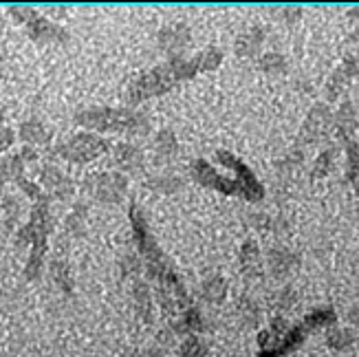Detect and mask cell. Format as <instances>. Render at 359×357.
I'll list each match as a JSON object with an SVG mask.
<instances>
[{
  "label": "cell",
  "instance_id": "6da1fadb",
  "mask_svg": "<svg viewBox=\"0 0 359 357\" xmlns=\"http://www.w3.org/2000/svg\"><path fill=\"white\" fill-rule=\"evenodd\" d=\"M221 62H223V53L216 49L203 51L192 60L175 58V60H170L168 65H161L157 69L144 73L142 77H137V80L128 86L126 97L130 104H139L150 97L163 95V93H168L175 84L192 80V77L201 71H212L221 65Z\"/></svg>",
  "mask_w": 359,
  "mask_h": 357
},
{
  "label": "cell",
  "instance_id": "7a4b0ae2",
  "mask_svg": "<svg viewBox=\"0 0 359 357\" xmlns=\"http://www.w3.org/2000/svg\"><path fill=\"white\" fill-rule=\"evenodd\" d=\"M75 123L95 130V133H117V135H146L150 130V121L144 113L130 108H86L75 115Z\"/></svg>",
  "mask_w": 359,
  "mask_h": 357
},
{
  "label": "cell",
  "instance_id": "3957f363",
  "mask_svg": "<svg viewBox=\"0 0 359 357\" xmlns=\"http://www.w3.org/2000/svg\"><path fill=\"white\" fill-rule=\"evenodd\" d=\"M49 196L44 192L34 201V208H31V219L29 223L18 231V243L29 245L31 254L27 260L25 274L29 281H36L42 269V260L46 254V238H49V231L53 227L51 223V212H49Z\"/></svg>",
  "mask_w": 359,
  "mask_h": 357
},
{
  "label": "cell",
  "instance_id": "277c9868",
  "mask_svg": "<svg viewBox=\"0 0 359 357\" xmlns=\"http://www.w3.org/2000/svg\"><path fill=\"white\" fill-rule=\"evenodd\" d=\"M111 148H113V144L100 135L77 133L71 139H67L65 144H60L55 148V152H57V157L67 159L71 163H88L93 159L102 157V154L108 152Z\"/></svg>",
  "mask_w": 359,
  "mask_h": 357
},
{
  "label": "cell",
  "instance_id": "5b68a950",
  "mask_svg": "<svg viewBox=\"0 0 359 357\" xmlns=\"http://www.w3.org/2000/svg\"><path fill=\"white\" fill-rule=\"evenodd\" d=\"M86 190L106 206H117L126 196L128 179L119 173H100L86 179Z\"/></svg>",
  "mask_w": 359,
  "mask_h": 357
},
{
  "label": "cell",
  "instance_id": "8992f818",
  "mask_svg": "<svg viewBox=\"0 0 359 357\" xmlns=\"http://www.w3.org/2000/svg\"><path fill=\"white\" fill-rule=\"evenodd\" d=\"M216 159H218V163H223L225 168L233 170V175H236V181L241 185V196L245 201H252V203H256V201H262V196H264L262 183L256 179V175L238 157H233V152L218 150L216 152Z\"/></svg>",
  "mask_w": 359,
  "mask_h": 357
},
{
  "label": "cell",
  "instance_id": "52a82bcc",
  "mask_svg": "<svg viewBox=\"0 0 359 357\" xmlns=\"http://www.w3.org/2000/svg\"><path fill=\"white\" fill-rule=\"evenodd\" d=\"M192 175L203 185V188H210V190L223 192V194H229V196H241V185H238V181L218 175L205 159H198V161L192 163Z\"/></svg>",
  "mask_w": 359,
  "mask_h": 357
},
{
  "label": "cell",
  "instance_id": "ba28073f",
  "mask_svg": "<svg viewBox=\"0 0 359 357\" xmlns=\"http://www.w3.org/2000/svg\"><path fill=\"white\" fill-rule=\"evenodd\" d=\"M27 34L31 36V40H36L40 44H46V42H67L69 40V34L62 27L53 25L51 20L42 18V15H36L34 20L27 22Z\"/></svg>",
  "mask_w": 359,
  "mask_h": 357
},
{
  "label": "cell",
  "instance_id": "9c48e42d",
  "mask_svg": "<svg viewBox=\"0 0 359 357\" xmlns=\"http://www.w3.org/2000/svg\"><path fill=\"white\" fill-rule=\"evenodd\" d=\"M326 121H329V108H326V106H316L313 111H311V115L306 117V121H304L302 133H300V142H304V144L316 142V139L322 135Z\"/></svg>",
  "mask_w": 359,
  "mask_h": 357
},
{
  "label": "cell",
  "instance_id": "30bf717a",
  "mask_svg": "<svg viewBox=\"0 0 359 357\" xmlns=\"http://www.w3.org/2000/svg\"><path fill=\"white\" fill-rule=\"evenodd\" d=\"M31 159H36V154H34V150H31V148H25L18 154H11V157H7L3 163H0V183L9 181V179L18 181L25 163L31 161Z\"/></svg>",
  "mask_w": 359,
  "mask_h": 357
},
{
  "label": "cell",
  "instance_id": "8fae6325",
  "mask_svg": "<svg viewBox=\"0 0 359 357\" xmlns=\"http://www.w3.org/2000/svg\"><path fill=\"white\" fill-rule=\"evenodd\" d=\"M357 75H359V60L346 58V62L339 67V71H335V75L331 77V82H329V97L335 100L339 93L344 90V86L348 84L351 77H357Z\"/></svg>",
  "mask_w": 359,
  "mask_h": 357
},
{
  "label": "cell",
  "instance_id": "7c38bea8",
  "mask_svg": "<svg viewBox=\"0 0 359 357\" xmlns=\"http://www.w3.org/2000/svg\"><path fill=\"white\" fill-rule=\"evenodd\" d=\"M40 181L44 188H49V192H53V196H57V198H67L73 192L71 181L65 175H60L55 168H44L40 175Z\"/></svg>",
  "mask_w": 359,
  "mask_h": 357
},
{
  "label": "cell",
  "instance_id": "4fadbf2b",
  "mask_svg": "<svg viewBox=\"0 0 359 357\" xmlns=\"http://www.w3.org/2000/svg\"><path fill=\"white\" fill-rule=\"evenodd\" d=\"M241 267L247 278L260 276V252L254 241H245V245L241 247Z\"/></svg>",
  "mask_w": 359,
  "mask_h": 357
},
{
  "label": "cell",
  "instance_id": "5bb4252c",
  "mask_svg": "<svg viewBox=\"0 0 359 357\" xmlns=\"http://www.w3.org/2000/svg\"><path fill=\"white\" fill-rule=\"evenodd\" d=\"M306 327L300 322V324H295V327H291V329H287V333H285V337L280 339V344L276 346V351H278V355L280 357H285V355H289L291 351H295L298 349L304 339H306Z\"/></svg>",
  "mask_w": 359,
  "mask_h": 357
},
{
  "label": "cell",
  "instance_id": "9a60e30c",
  "mask_svg": "<svg viewBox=\"0 0 359 357\" xmlns=\"http://www.w3.org/2000/svg\"><path fill=\"white\" fill-rule=\"evenodd\" d=\"M115 159H117V166L123 168V170H139L144 163V154L139 148L130 146V144H119L115 148Z\"/></svg>",
  "mask_w": 359,
  "mask_h": 357
},
{
  "label": "cell",
  "instance_id": "2e32d148",
  "mask_svg": "<svg viewBox=\"0 0 359 357\" xmlns=\"http://www.w3.org/2000/svg\"><path fill=\"white\" fill-rule=\"evenodd\" d=\"M337 322V314L333 311L331 307H324V309H316L304 318V327L306 331H316V329H326V327H333Z\"/></svg>",
  "mask_w": 359,
  "mask_h": 357
},
{
  "label": "cell",
  "instance_id": "e0dca14e",
  "mask_svg": "<svg viewBox=\"0 0 359 357\" xmlns=\"http://www.w3.org/2000/svg\"><path fill=\"white\" fill-rule=\"evenodd\" d=\"M20 137L29 144H46L49 142V133L38 119H27L20 126Z\"/></svg>",
  "mask_w": 359,
  "mask_h": 357
},
{
  "label": "cell",
  "instance_id": "ac0fdd59",
  "mask_svg": "<svg viewBox=\"0 0 359 357\" xmlns=\"http://www.w3.org/2000/svg\"><path fill=\"white\" fill-rule=\"evenodd\" d=\"M161 49L165 51H175V49H181V46L187 42V29L185 27H170V29H163L161 31Z\"/></svg>",
  "mask_w": 359,
  "mask_h": 357
},
{
  "label": "cell",
  "instance_id": "d6986e66",
  "mask_svg": "<svg viewBox=\"0 0 359 357\" xmlns=\"http://www.w3.org/2000/svg\"><path fill=\"white\" fill-rule=\"evenodd\" d=\"M355 108L351 102H344L337 113V126H339V133L344 137V142H351V135L355 130Z\"/></svg>",
  "mask_w": 359,
  "mask_h": 357
},
{
  "label": "cell",
  "instance_id": "ffe728a7",
  "mask_svg": "<svg viewBox=\"0 0 359 357\" xmlns=\"http://www.w3.org/2000/svg\"><path fill=\"white\" fill-rule=\"evenodd\" d=\"M135 304H137V314L142 316L146 322H150L152 314H150V309H152V302H150V291L146 287L144 281H135Z\"/></svg>",
  "mask_w": 359,
  "mask_h": 357
},
{
  "label": "cell",
  "instance_id": "44dd1931",
  "mask_svg": "<svg viewBox=\"0 0 359 357\" xmlns=\"http://www.w3.org/2000/svg\"><path fill=\"white\" fill-rule=\"evenodd\" d=\"M201 291H203V298H205V300H210V302H221L225 298L227 285H225V281H223L221 276H212V278H208L205 283H203Z\"/></svg>",
  "mask_w": 359,
  "mask_h": 357
},
{
  "label": "cell",
  "instance_id": "7402d4cb",
  "mask_svg": "<svg viewBox=\"0 0 359 357\" xmlns=\"http://www.w3.org/2000/svg\"><path fill=\"white\" fill-rule=\"evenodd\" d=\"M295 262V256L291 254V252H287V250H273L271 254H269V269L280 278V276H285L289 269H291V265Z\"/></svg>",
  "mask_w": 359,
  "mask_h": 357
},
{
  "label": "cell",
  "instance_id": "603a6c76",
  "mask_svg": "<svg viewBox=\"0 0 359 357\" xmlns=\"http://www.w3.org/2000/svg\"><path fill=\"white\" fill-rule=\"evenodd\" d=\"M353 342H355V335H353L351 329H337V327H333V329L326 331V344H329L331 349L344 351V349H348Z\"/></svg>",
  "mask_w": 359,
  "mask_h": 357
},
{
  "label": "cell",
  "instance_id": "cb8c5ba5",
  "mask_svg": "<svg viewBox=\"0 0 359 357\" xmlns=\"http://www.w3.org/2000/svg\"><path fill=\"white\" fill-rule=\"evenodd\" d=\"M177 331H183V333H187V331H192V333H201L203 331V318H201V314L196 311V309H192V307H187L185 311L181 314V322L177 324Z\"/></svg>",
  "mask_w": 359,
  "mask_h": 357
},
{
  "label": "cell",
  "instance_id": "d4e9b609",
  "mask_svg": "<svg viewBox=\"0 0 359 357\" xmlns=\"http://www.w3.org/2000/svg\"><path fill=\"white\" fill-rule=\"evenodd\" d=\"M157 152L161 154V157H175V154L179 152V142H177V137L172 135V130H161L157 135Z\"/></svg>",
  "mask_w": 359,
  "mask_h": 357
},
{
  "label": "cell",
  "instance_id": "484cf974",
  "mask_svg": "<svg viewBox=\"0 0 359 357\" xmlns=\"http://www.w3.org/2000/svg\"><path fill=\"white\" fill-rule=\"evenodd\" d=\"M51 274H53V281L57 283V287L62 291L65 293L73 291V281H71V274H69V265L65 260H55L51 265Z\"/></svg>",
  "mask_w": 359,
  "mask_h": 357
},
{
  "label": "cell",
  "instance_id": "4316f807",
  "mask_svg": "<svg viewBox=\"0 0 359 357\" xmlns=\"http://www.w3.org/2000/svg\"><path fill=\"white\" fill-rule=\"evenodd\" d=\"M260 42H262V31L256 27V29L249 31L245 38H241V42H238V53L241 55H254L258 51Z\"/></svg>",
  "mask_w": 359,
  "mask_h": 357
},
{
  "label": "cell",
  "instance_id": "83f0119b",
  "mask_svg": "<svg viewBox=\"0 0 359 357\" xmlns=\"http://www.w3.org/2000/svg\"><path fill=\"white\" fill-rule=\"evenodd\" d=\"M208 346L201 342L198 335H190L181 346V357H205Z\"/></svg>",
  "mask_w": 359,
  "mask_h": 357
},
{
  "label": "cell",
  "instance_id": "f1b7e54d",
  "mask_svg": "<svg viewBox=\"0 0 359 357\" xmlns=\"http://www.w3.org/2000/svg\"><path fill=\"white\" fill-rule=\"evenodd\" d=\"M285 65H287V60L283 55H278V53H269V55H264L260 60V67L264 71H283Z\"/></svg>",
  "mask_w": 359,
  "mask_h": 357
},
{
  "label": "cell",
  "instance_id": "f546056e",
  "mask_svg": "<svg viewBox=\"0 0 359 357\" xmlns=\"http://www.w3.org/2000/svg\"><path fill=\"white\" fill-rule=\"evenodd\" d=\"M150 185H152L154 190L172 192V190H177V188H179L181 181H179V179H175V177H157V179H152V181H150Z\"/></svg>",
  "mask_w": 359,
  "mask_h": 357
},
{
  "label": "cell",
  "instance_id": "4dcf8cb0",
  "mask_svg": "<svg viewBox=\"0 0 359 357\" xmlns=\"http://www.w3.org/2000/svg\"><path fill=\"white\" fill-rule=\"evenodd\" d=\"M7 11H9V15H13L15 20H18V22H25V25H27L29 20H34L36 15H38L31 7H9Z\"/></svg>",
  "mask_w": 359,
  "mask_h": 357
},
{
  "label": "cell",
  "instance_id": "1f68e13d",
  "mask_svg": "<svg viewBox=\"0 0 359 357\" xmlns=\"http://www.w3.org/2000/svg\"><path fill=\"white\" fill-rule=\"evenodd\" d=\"M331 161H333V150H326V152H322L320 157H318V163H316V177H320V175H326L329 173V168H331Z\"/></svg>",
  "mask_w": 359,
  "mask_h": 357
},
{
  "label": "cell",
  "instance_id": "d6a6232c",
  "mask_svg": "<svg viewBox=\"0 0 359 357\" xmlns=\"http://www.w3.org/2000/svg\"><path fill=\"white\" fill-rule=\"evenodd\" d=\"M11 144H13V133H11V128H7V126H3V123H0V152H5Z\"/></svg>",
  "mask_w": 359,
  "mask_h": 357
},
{
  "label": "cell",
  "instance_id": "836d02e7",
  "mask_svg": "<svg viewBox=\"0 0 359 357\" xmlns=\"http://www.w3.org/2000/svg\"><path fill=\"white\" fill-rule=\"evenodd\" d=\"M146 357H163V353H161L159 349H150V351L146 353Z\"/></svg>",
  "mask_w": 359,
  "mask_h": 357
},
{
  "label": "cell",
  "instance_id": "e575fe53",
  "mask_svg": "<svg viewBox=\"0 0 359 357\" xmlns=\"http://www.w3.org/2000/svg\"><path fill=\"white\" fill-rule=\"evenodd\" d=\"M351 15H353V18H359V9H353V11H351Z\"/></svg>",
  "mask_w": 359,
  "mask_h": 357
}]
</instances>
